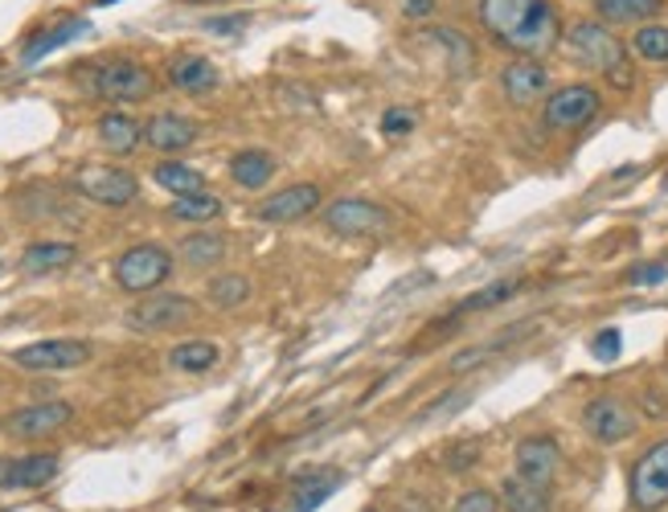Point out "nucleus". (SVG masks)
Here are the masks:
<instances>
[{
  "instance_id": "nucleus-8",
  "label": "nucleus",
  "mask_w": 668,
  "mask_h": 512,
  "mask_svg": "<svg viewBox=\"0 0 668 512\" xmlns=\"http://www.w3.org/2000/svg\"><path fill=\"white\" fill-rule=\"evenodd\" d=\"M582 426H587V435H591L595 443L615 447V443H623V439H632L639 431V414L632 410V402H623L615 394H603V398L587 402Z\"/></svg>"
},
{
  "instance_id": "nucleus-4",
  "label": "nucleus",
  "mask_w": 668,
  "mask_h": 512,
  "mask_svg": "<svg viewBox=\"0 0 668 512\" xmlns=\"http://www.w3.org/2000/svg\"><path fill=\"white\" fill-rule=\"evenodd\" d=\"M599 111H603V94L595 91L591 82H566L545 99L542 124L550 132H578V127L591 124Z\"/></svg>"
},
{
  "instance_id": "nucleus-32",
  "label": "nucleus",
  "mask_w": 668,
  "mask_h": 512,
  "mask_svg": "<svg viewBox=\"0 0 668 512\" xmlns=\"http://www.w3.org/2000/svg\"><path fill=\"white\" fill-rule=\"evenodd\" d=\"M467 402H472V394H467V389H451V394L435 398L431 406H422L410 426H431L435 419H451V414H455V410H464Z\"/></svg>"
},
{
  "instance_id": "nucleus-30",
  "label": "nucleus",
  "mask_w": 668,
  "mask_h": 512,
  "mask_svg": "<svg viewBox=\"0 0 668 512\" xmlns=\"http://www.w3.org/2000/svg\"><path fill=\"white\" fill-rule=\"evenodd\" d=\"M222 214V202L214 197V193H181L177 202L169 205V218L177 221H210V218H218Z\"/></svg>"
},
{
  "instance_id": "nucleus-42",
  "label": "nucleus",
  "mask_w": 668,
  "mask_h": 512,
  "mask_svg": "<svg viewBox=\"0 0 668 512\" xmlns=\"http://www.w3.org/2000/svg\"><path fill=\"white\" fill-rule=\"evenodd\" d=\"M181 4H210V0H181Z\"/></svg>"
},
{
  "instance_id": "nucleus-12",
  "label": "nucleus",
  "mask_w": 668,
  "mask_h": 512,
  "mask_svg": "<svg viewBox=\"0 0 668 512\" xmlns=\"http://www.w3.org/2000/svg\"><path fill=\"white\" fill-rule=\"evenodd\" d=\"M344 483V471L337 467H320V471H308L283 488V497L275 504H267V512H316L337 488Z\"/></svg>"
},
{
  "instance_id": "nucleus-20",
  "label": "nucleus",
  "mask_w": 668,
  "mask_h": 512,
  "mask_svg": "<svg viewBox=\"0 0 668 512\" xmlns=\"http://www.w3.org/2000/svg\"><path fill=\"white\" fill-rule=\"evenodd\" d=\"M668 0H595V13L603 25H648L665 13Z\"/></svg>"
},
{
  "instance_id": "nucleus-41",
  "label": "nucleus",
  "mask_w": 668,
  "mask_h": 512,
  "mask_svg": "<svg viewBox=\"0 0 668 512\" xmlns=\"http://www.w3.org/2000/svg\"><path fill=\"white\" fill-rule=\"evenodd\" d=\"M406 16H431L435 13V0H406Z\"/></svg>"
},
{
  "instance_id": "nucleus-18",
  "label": "nucleus",
  "mask_w": 668,
  "mask_h": 512,
  "mask_svg": "<svg viewBox=\"0 0 668 512\" xmlns=\"http://www.w3.org/2000/svg\"><path fill=\"white\" fill-rule=\"evenodd\" d=\"M144 140L152 144L156 152H185L189 144L197 140V124L177 111H160L144 124Z\"/></svg>"
},
{
  "instance_id": "nucleus-28",
  "label": "nucleus",
  "mask_w": 668,
  "mask_h": 512,
  "mask_svg": "<svg viewBox=\"0 0 668 512\" xmlns=\"http://www.w3.org/2000/svg\"><path fill=\"white\" fill-rule=\"evenodd\" d=\"M152 181L160 189H169L172 197H181V193H202L205 189V177L193 164H181V160H165V164H156Z\"/></svg>"
},
{
  "instance_id": "nucleus-7",
  "label": "nucleus",
  "mask_w": 668,
  "mask_h": 512,
  "mask_svg": "<svg viewBox=\"0 0 668 512\" xmlns=\"http://www.w3.org/2000/svg\"><path fill=\"white\" fill-rule=\"evenodd\" d=\"M75 189L87 202L111 205V209H124V205L140 197V181L127 169H120V164H87V169H78Z\"/></svg>"
},
{
  "instance_id": "nucleus-25",
  "label": "nucleus",
  "mask_w": 668,
  "mask_h": 512,
  "mask_svg": "<svg viewBox=\"0 0 668 512\" xmlns=\"http://www.w3.org/2000/svg\"><path fill=\"white\" fill-rule=\"evenodd\" d=\"M500 504L509 512H545L550 509V488L525 480V476H509L500 483Z\"/></svg>"
},
{
  "instance_id": "nucleus-3",
  "label": "nucleus",
  "mask_w": 668,
  "mask_h": 512,
  "mask_svg": "<svg viewBox=\"0 0 668 512\" xmlns=\"http://www.w3.org/2000/svg\"><path fill=\"white\" fill-rule=\"evenodd\" d=\"M172 275V254L160 242H140V247H127L115 259V283L132 295H144L160 287Z\"/></svg>"
},
{
  "instance_id": "nucleus-40",
  "label": "nucleus",
  "mask_w": 668,
  "mask_h": 512,
  "mask_svg": "<svg viewBox=\"0 0 668 512\" xmlns=\"http://www.w3.org/2000/svg\"><path fill=\"white\" fill-rule=\"evenodd\" d=\"M668 280V263H648V266H636L627 283H636V287H648V283H665Z\"/></svg>"
},
{
  "instance_id": "nucleus-15",
  "label": "nucleus",
  "mask_w": 668,
  "mask_h": 512,
  "mask_svg": "<svg viewBox=\"0 0 668 512\" xmlns=\"http://www.w3.org/2000/svg\"><path fill=\"white\" fill-rule=\"evenodd\" d=\"M58 476V455L54 451H33V455H0V492L16 488H42Z\"/></svg>"
},
{
  "instance_id": "nucleus-44",
  "label": "nucleus",
  "mask_w": 668,
  "mask_h": 512,
  "mask_svg": "<svg viewBox=\"0 0 668 512\" xmlns=\"http://www.w3.org/2000/svg\"><path fill=\"white\" fill-rule=\"evenodd\" d=\"M365 512H377V509H365Z\"/></svg>"
},
{
  "instance_id": "nucleus-9",
  "label": "nucleus",
  "mask_w": 668,
  "mask_h": 512,
  "mask_svg": "<svg viewBox=\"0 0 668 512\" xmlns=\"http://www.w3.org/2000/svg\"><path fill=\"white\" fill-rule=\"evenodd\" d=\"M91 361V344L75 341V337H63V341H37L25 344L13 353V365L25 373H66V369H82Z\"/></svg>"
},
{
  "instance_id": "nucleus-38",
  "label": "nucleus",
  "mask_w": 668,
  "mask_h": 512,
  "mask_svg": "<svg viewBox=\"0 0 668 512\" xmlns=\"http://www.w3.org/2000/svg\"><path fill=\"white\" fill-rule=\"evenodd\" d=\"M415 124H419V120H415V111H386V115H382V132H386V136H406V132H415Z\"/></svg>"
},
{
  "instance_id": "nucleus-6",
  "label": "nucleus",
  "mask_w": 668,
  "mask_h": 512,
  "mask_svg": "<svg viewBox=\"0 0 668 512\" xmlns=\"http://www.w3.org/2000/svg\"><path fill=\"white\" fill-rule=\"evenodd\" d=\"M627 492H632V509L636 512H660L668 509V439L653 443L632 467V480H627Z\"/></svg>"
},
{
  "instance_id": "nucleus-5",
  "label": "nucleus",
  "mask_w": 668,
  "mask_h": 512,
  "mask_svg": "<svg viewBox=\"0 0 668 512\" xmlns=\"http://www.w3.org/2000/svg\"><path fill=\"white\" fill-rule=\"evenodd\" d=\"M87 87H91V94L103 99V103H144V99L152 94L156 78L148 66L132 62V58H120V62L99 66Z\"/></svg>"
},
{
  "instance_id": "nucleus-23",
  "label": "nucleus",
  "mask_w": 668,
  "mask_h": 512,
  "mask_svg": "<svg viewBox=\"0 0 668 512\" xmlns=\"http://www.w3.org/2000/svg\"><path fill=\"white\" fill-rule=\"evenodd\" d=\"M144 140V127L132 120V115H124V111H107L103 120H99V144L107 148V152L115 156H127L136 152V144Z\"/></svg>"
},
{
  "instance_id": "nucleus-34",
  "label": "nucleus",
  "mask_w": 668,
  "mask_h": 512,
  "mask_svg": "<svg viewBox=\"0 0 668 512\" xmlns=\"http://www.w3.org/2000/svg\"><path fill=\"white\" fill-rule=\"evenodd\" d=\"M427 33H431V42H439V46L448 49V58H455V70H460V75L472 70V46L460 37V30H427Z\"/></svg>"
},
{
  "instance_id": "nucleus-19",
  "label": "nucleus",
  "mask_w": 668,
  "mask_h": 512,
  "mask_svg": "<svg viewBox=\"0 0 668 512\" xmlns=\"http://www.w3.org/2000/svg\"><path fill=\"white\" fill-rule=\"evenodd\" d=\"M169 82L177 91H189V94H205L218 87V66L202 58V54H177L169 62Z\"/></svg>"
},
{
  "instance_id": "nucleus-29",
  "label": "nucleus",
  "mask_w": 668,
  "mask_h": 512,
  "mask_svg": "<svg viewBox=\"0 0 668 512\" xmlns=\"http://www.w3.org/2000/svg\"><path fill=\"white\" fill-rule=\"evenodd\" d=\"M205 295H210V304L218 311H234L250 299V280L247 275H218V280H210Z\"/></svg>"
},
{
  "instance_id": "nucleus-1",
  "label": "nucleus",
  "mask_w": 668,
  "mask_h": 512,
  "mask_svg": "<svg viewBox=\"0 0 668 512\" xmlns=\"http://www.w3.org/2000/svg\"><path fill=\"white\" fill-rule=\"evenodd\" d=\"M480 25L513 54L537 58L562 42V13L554 0H476Z\"/></svg>"
},
{
  "instance_id": "nucleus-17",
  "label": "nucleus",
  "mask_w": 668,
  "mask_h": 512,
  "mask_svg": "<svg viewBox=\"0 0 668 512\" xmlns=\"http://www.w3.org/2000/svg\"><path fill=\"white\" fill-rule=\"evenodd\" d=\"M562 467V447L550 435H529L517 443V476H525L533 483H554Z\"/></svg>"
},
{
  "instance_id": "nucleus-11",
  "label": "nucleus",
  "mask_w": 668,
  "mask_h": 512,
  "mask_svg": "<svg viewBox=\"0 0 668 512\" xmlns=\"http://www.w3.org/2000/svg\"><path fill=\"white\" fill-rule=\"evenodd\" d=\"M389 226V214L382 205L365 202V197H341L325 209V230L341 234V238H365V234H382Z\"/></svg>"
},
{
  "instance_id": "nucleus-36",
  "label": "nucleus",
  "mask_w": 668,
  "mask_h": 512,
  "mask_svg": "<svg viewBox=\"0 0 668 512\" xmlns=\"http://www.w3.org/2000/svg\"><path fill=\"white\" fill-rule=\"evenodd\" d=\"M620 349H623V332L620 328H603L599 337L591 341V357L595 361H615L620 357Z\"/></svg>"
},
{
  "instance_id": "nucleus-14",
  "label": "nucleus",
  "mask_w": 668,
  "mask_h": 512,
  "mask_svg": "<svg viewBox=\"0 0 668 512\" xmlns=\"http://www.w3.org/2000/svg\"><path fill=\"white\" fill-rule=\"evenodd\" d=\"M320 205V189L312 181H299V185H287L280 193H271L254 205V218L267 221V226H292V221H304Z\"/></svg>"
},
{
  "instance_id": "nucleus-10",
  "label": "nucleus",
  "mask_w": 668,
  "mask_h": 512,
  "mask_svg": "<svg viewBox=\"0 0 668 512\" xmlns=\"http://www.w3.org/2000/svg\"><path fill=\"white\" fill-rule=\"evenodd\" d=\"M197 316V304L189 295H144L136 308L127 311V328L132 332H169V328H181Z\"/></svg>"
},
{
  "instance_id": "nucleus-16",
  "label": "nucleus",
  "mask_w": 668,
  "mask_h": 512,
  "mask_svg": "<svg viewBox=\"0 0 668 512\" xmlns=\"http://www.w3.org/2000/svg\"><path fill=\"white\" fill-rule=\"evenodd\" d=\"M500 91H505V99L513 107H529V103H537L550 91V70L542 62H533V58H517V62L500 70Z\"/></svg>"
},
{
  "instance_id": "nucleus-37",
  "label": "nucleus",
  "mask_w": 668,
  "mask_h": 512,
  "mask_svg": "<svg viewBox=\"0 0 668 512\" xmlns=\"http://www.w3.org/2000/svg\"><path fill=\"white\" fill-rule=\"evenodd\" d=\"M476 459H480V443L476 439H467V443H460V447H451L443 455L448 471H467V467H476Z\"/></svg>"
},
{
  "instance_id": "nucleus-35",
  "label": "nucleus",
  "mask_w": 668,
  "mask_h": 512,
  "mask_svg": "<svg viewBox=\"0 0 668 512\" xmlns=\"http://www.w3.org/2000/svg\"><path fill=\"white\" fill-rule=\"evenodd\" d=\"M451 512H500V492H492V488H467Z\"/></svg>"
},
{
  "instance_id": "nucleus-31",
  "label": "nucleus",
  "mask_w": 668,
  "mask_h": 512,
  "mask_svg": "<svg viewBox=\"0 0 668 512\" xmlns=\"http://www.w3.org/2000/svg\"><path fill=\"white\" fill-rule=\"evenodd\" d=\"M632 49H636L644 62H668V25L660 21H648V25H636L632 33Z\"/></svg>"
},
{
  "instance_id": "nucleus-26",
  "label": "nucleus",
  "mask_w": 668,
  "mask_h": 512,
  "mask_svg": "<svg viewBox=\"0 0 668 512\" xmlns=\"http://www.w3.org/2000/svg\"><path fill=\"white\" fill-rule=\"evenodd\" d=\"M87 33V21L82 16H66V21H58L54 30L46 33H37L30 46H25V54H21V62L33 66V62H42L46 54H54L58 46H66V42H75V37H82Z\"/></svg>"
},
{
  "instance_id": "nucleus-33",
  "label": "nucleus",
  "mask_w": 668,
  "mask_h": 512,
  "mask_svg": "<svg viewBox=\"0 0 668 512\" xmlns=\"http://www.w3.org/2000/svg\"><path fill=\"white\" fill-rule=\"evenodd\" d=\"M517 292H521V280H497V283H488V287H480L472 299H464V308H460V311L497 308V304H505V299H509V295H517Z\"/></svg>"
},
{
  "instance_id": "nucleus-43",
  "label": "nucleus",
  "mask_w": 668,
  "mask_h": 512,
  "mask_svg": "<svg viewBox=\"0 0 668 512\" xmlns=\"http://www.w3.org/2000/svg\"><path fill=\"white\" fill-rule=\"evenodd\" d=\"M99 4H120V0H99Z\"/></svg>"
},
{
  "instance_id": "nucleus-21",
  "label": "nucleus",
  "mask_w": 668,
  "mask_h": 512,
  "mask_svg": "<svg viewBox=\"0 0 668 512\" xmlns=\"http://www.w3.org/2000/svg\"><path fill=\"white\" fill-rule=\"evenodd\" d=\"M280 169V160L267 152V148H242L230 156V181L242 189H263Z\"/></svg>"
},
{
  "instance_id": "nucleus-13",
  "label": "nucleus",
  "mask_w": 668,
  "mask_h": 512,
  "mask_svg": "<svg viewBox=\"0 0 668 512\" xmlns=\"http://www.w3.org/2000/svg\"><path fill=\"white\" fill-rule=\"evenodd\" d=\"M75 419V406L70 402H37V406H25V410H13L0 419V431L13 439H46L54 431L70 426Z\"/></svg>"
},
{
  "instance_id": "nucleus-24",
  "label": "nucleus",
  "mask_w": 668,
  "mask_h": 512,
  "mask_svg": "<svg viewBox=\"0 0 668 512\" xmlns=\"http://www.w3.org/2000/svg\"><path fill=\"white\" fill-rule=\"evenodd\" d=\"M177 254H181V263L185 266L205 271V266H214L226 259V238H222L218 230H197V234H189V238H181Z\"/></svg>"
},
{
  "instance_id": "nucleus-2",
  "label": "nucleus",
  "mask_w": 668,
  "mask_h": 512,
  "mask_svg": "<svg viewBox=\"0 0 668 512\" xmlns=\"http://www.w3.org/2000/svg\"><path fill=\"white\" fill-rule=\"evenodd\" d=\"M566 49L575 54L582 66H591L595 75H603L611 87H632V62H627V46L611 33L603 21H575L570 30L562 33Z\"/></svg>"
},
{
  "instance_id": "nucleus-22",
  "label": "nucleus",
  "mask_w": 668,
  "mask_h": 512,
  "mask_svg": "<svg viewBox=\"0 0 668 512\" xmlns=\"http://www.w3.org/2000/svg\"><path fill=\"white\" fill-rule=\"evenodd\" d=\"M75 259L78 247H70V242H33L21 254V271L25 275H54V271H66Z\"/></svg>"
},
{
  "instance_id": "nucleus-27",
  "label": "nucleus",
  "mask_w": 668,
  "mask_h": 512,
  "mask_svg": "<svg viewBox=\"0 0 668 512\" xmlns=\"http://www.w3.org/2000/svg\"><path fill=\"white\" fill-rule=\"evenodd\" d=\"M218 361H222V353L214 341H185L169 353V365L177 373H210Z\"/></svg>"
},
{
  "instance_id": "nucleus-39",
  "label": "nucleus",
  "mask_w": 668,
  "mask_h": 512,
  "mask_svg": "<svg viewBox=\"0 0 668 512\" xmlns=\"http://www.w3.org/2000/svg\"><path fill=\"white\" fill-rule=\"evenodd\" d=\"M242 30H247V13L210 16V21H205V33H222V37H230V33H242Z\"/></svg>"
}]
</instances>
